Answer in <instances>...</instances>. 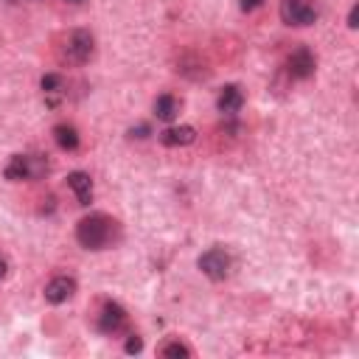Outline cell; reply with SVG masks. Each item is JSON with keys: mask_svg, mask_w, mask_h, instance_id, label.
<instances>
[{"mask_svg": "<svg viewBox=\"0 0 359 359\" xmlns=\"http://www.w3.org/2000/svg\"><path fill=\"white\" fill-rule=\"evenodd\" d=\"M93 53H95V36L87 28H73L59 42V59H62V65H73V67L87 65L93 59Z\"/></svg>", "mask_w": 359, "mask_h": 359, "instance_id": "7a4b0ae2", "label": "cell"}, {"mask_svg": "<svg viewBox=\"0 0 359 359\" xmlns=\"http://www.w3.org/2000/svg\"><path fill=\"white\" fill-rule=\"evenodd\" d=\"M126 135H129V137H137V140H140V137H149V135H151V126H149V123H137V126H132V129H129Z\"/></svg>", "mask_w": 359, "mask_h": 359, "instance_id": "e0dca14e", "label": "cell"}, {"mask_svg": "<svg viewBox=\"0 0 359 359\" xmlns=\"http://www.w3.org/2000/svg\"><path fill=\"white\" fill-rule=\"evenodd\" d=\"M39 90H42L45 104H48L50 109H56V107L65 101V95H67V81H65L62 73H45V76L39 79Z\"/></svg>", "mask_w": 359, "mask_h": 359, "instance_id": "ba28073f", "label": "cell"}, {"mask_svg": "<svg viewBox=\"0 0 359 359\" xmlns=\"http://www.w3.org/2000/svg\"><path fill=\"white\" fill-rule=\"evenodd\" d=\"M356 25H359V3H353L348 11V28H356Z\"/></svg>", "mask_w": 359, "mask_h": 359, "instance_id": "ac0fdd59", "label": "cell"}, {"mask_svg": "<svg viewBox=\"0 0 359 359\" xmlns=\"http://www.w3.org/2000/svg\"><path fill=\"white\" fill-rule=\"evenodd\" d=\"M65 3H73V6H79V3H84V0H65Z\"/></svg>", "mask_w": 359, "mask_h": 359, "instance_id": "44dd1931", "label": "cell"}, {"mask_svg": "<svg viewBox=\"0 0 359 359\" xmlns=\"http://www.w3.org/2000/svg\"><path fill=\"white\" fill-rule=\"evenodd\" d=\"M73 294H76V278H70V275H56L45 283V300L50 306H62Z\"/></svg>", "mask_w": 359, "mask_h": 359, "instance_id": "9c48e42d", "label": "cell"}, {"mask_svg": "<svg viewBox=\"0 0 359 359\" xmlns=\"http://www.w3.org/2000/svg\"><path fill=\"white\" fill-rule=\"evenodd\" d=\"M6 275H8V261H6L3 255H0V280H3Z\"/></svg>", "mask_w": 359, "mask_h": 359, "instance_id": "ffe728a7", "label": "cell"}, {"mask_svg": "<svg viewBox=\"0 0 359 359\" xmlns=\"http://www.w3.org/2000/svg\"><path fill=\"white\" fill-rule=\"evenodd\" d=\"M53 140H56V146L65 149V151H76L79 143H81L79 129L70 126V123H56V126H53Z\"/></svg>", "mask_w": 359, "mask_h": 359, "instance_id": "5bb4252c", "label": "cell"}, {"mask_svg": "<svg viewBox=\"0 0 359 359\" xmlns=\"http://www.w3.org/2000/svg\"><path fill=\"white\" fill-rule=\"evenodd\" d=\"M8 3H17V0H8Z\"/></svg>", "mask_w": 359, "mask_h": 359, "instance_id": "7402d4cb", "label": "cell"}, {"mask_svg": "<svg viewBox=\"0 0 359 359\" xmlns=\"http://www.w3.org/2000/svg\"><path fill=\"white\" fill-rule=\"evenodd\" d=\"M180 107H182V101H180L177 95L163 93V95H157V101H154V115H157V121L171 123V121L180 115Z\"/></svg>", "mask_w": 359, "mask_h": 359, "instance_id": "4fadbf2b", "label": "cell"}, {"mask_svg": "<svg viewBox=\"0 0 359 359\" xmlns=\"http://www.w3.org/2000/svg\"><path fill=\"white\" fill-rule=\"evenodd\" d=\"M123 351H126V353H140V351H143V339H140L137 334H129V339H126Z\"/></svg>", "mask_w": 359, "mask_h": 359, "instance_id": "2e32d148", "label": "cell"}, {"mask_svg": "<svg viewBox=\"0 0 359 359\" xmlns=\"http://www.w3.org/2000/svg\"><path fill=\"white\" fill-rule=\"evenodd\" d=\"M196 266L202 269L205 278H210L213 283H219V280H224V278L230 275L233 261H230V252H227L224 247H210V250H205V252L196 258Z\"/></svg>", "mask_w": 359, "mask_h": 359, "instance_id": "277c9868", "label": "cell"}, {"mask_svg": "<svg viewBox=\"0 0 359 359\" xmlns=\"http://www.w3.org/2000/svg\"><path fill=\"white\" fill-rule=\"evenodd\" d=\"M280 20L286 25H294V28H306V25H314L317 22V8L309 6L306 0H280Z\"/></svg>", "mask_w": 359, "mask_h": 359, "instance_id": "5b68a950", "label": "cell"}, {"mask_svg": "<svg viewBox=\"0 0 359 359\" xmlns=\"http://www.w3.org/2000/svg\"><path fill=\"white\" fill-rule=\"evenodd\" d=\"M157 137H160V143H163V146H168V149H174V146H191V143L196 140V129H194V126H188V123L165 126Z\"/></svg>", "mask_w": 359, "mask_h": 359, "instance_id": "8fae6325", "label": "cell"}, {"mask_svg": "<svg viewBox=\"0 0 359 359\" xmlns=\"http://www.w3.org/2000/svg\"><path fill=\"white\" fill-rule=\"evenodd\" d=\"M261 3H264V0H238V8H241V11H255Z\"/></svg>", "mask_w": 359, "mask_h": 359, "instance_id": "d6986e66", "label": "cell"}, {"mask_svg": "<svg viewBox=\"0 0 359 359\" xmlns=\"http://www.w3.org/2000/svg\"><path fill=\"white\" fill-rule=\"evenodd\" d=\"M314 67H317V59H314V53L306 48V45H300V48H294L292 53H289V59H286V73L292 76V79H309V76H314Z\"/></svg>", "mask_w": 359, "mask_h": 359, "instance_id": "52a82bcc", "label": "cell"}, {"mask_svg": "<svg viewBox=\"0 0 359 359\" xmlns=\"http://www.w3.org/2000/svg\"><path fill=\"white\" fill-rule=\"evenodd\" d=\"M67 188L76 194V199H79L81 208H87L93 202V180H90L87 171H70L67 174Z\"/></svg>", "mask_w": 359, "mask_h": 359, "instance_id": "7c38bea8", "label": "cell"}, {"mask_svg": "<svg viewBox=\"0 0 359 359\" xmlns=\"http://www.w3.org/2000/svg\"><path fill=\"white\" fill-rule=\"evenodd\" d=\"M50 171L48 154H11V160L3 168V177L8 182H22V180H42Z\"/></svg>", "mask_w": 359, "mask_h": 359, "instance_id": "3957f363", "label": "cell"}, {"mask_svg": "<svg viewBox=\"0 0 359 359\" xmlns=\"http://www.w3.org/2000/svg\"><path fill=\"white\" fill-rule=\"evenodd\" d=\"M126 323H129V314H126V309L121 306V303H115V300H107L104 306H101V314H98V331L101 334H121L123 328H126Z\"/></svg>", "mask_w": 359, "mask_h": 359, "instance_id": "8992f818", "label": "cell"}, {"mask_svg": "<svg viewBox=\"0 0 359 359\" xmlns=\"http://www.w3.org/2000/svg\"><path fill=\"white\" fill-rule=\"evenodd\" d=\"M160 356H168V359H191L194 351L185 342H180V339H168V342L160 345Z\"/></svg>", "mask_w": 359, "mask_h": 359, "instance_id": "9a60e30c", "label": "cell"}, {"mask_svg": "<svg viewBox=\"0 0 359 359\" xmlns=\"http://www.w3.org/2000/svg\"><path fill=\"white\" fill-rule=\"evenodd\" d=\"M118 236H121V227L107 213H87L76 222V241L84 250H93V252L107 250L118 241Z\"/></svg>", "mask_w": 359, "mask_h": 359, "instance_id": "6da1fadb", "label": "cell"}, {"mask_svg": "<svg viewBox=\"0 0 359 359\" xmlns=\"http://www.w3.org/2000/svg\"><path fill=\"white\" fill-rule=\"evenodd\" d=\"M244 107V93L238 84H224L216 95V109L224 115V118H233L238 115V109Z\"/></svg>", "mask_w": 359, "mask_h": 359, "instance_id": "30bf717a", "label": "cell"}]
</instances>
